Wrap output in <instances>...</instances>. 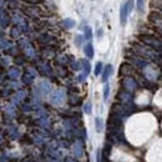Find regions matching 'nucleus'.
<instances>
[{
    "mask_svg": "<svg viewBox=\"0 0 162 162\" xmlns=\"http://www.w3.org/2000/svg\"><path fill=\"white\" fill-rule=\"evenodd\" d=\"M85 36L87 39H91L92 35H91V29H90V28H86V30H85Z\"/></svg>",
    "mask_w": 162,
    "mask_h": 162,
    "instance_id": "obj_9",
    "label": "nucleus"
},
{
    "mask_svg": "<svg viewBox=\"0 0 162 162\" xmlns=\"http://www.w3.org/2000/svg\"><path fill=\"white\" fill-rule=\"evenodd\" d=\"M85 112H86V114H90V112H91V105H90L89 102L85 105Z\"/></svg>",
    "mask_w": 162,
    "mask_h": 162,
    "instance_id": "obj_10",
    "label": "nucleus"
},
{
    "mask_svg": "<svg viewBox=\"0 0 162 162\" xmlns=\"http://www.w3.org/2000/svg\"><path fill=\"white\" fill-rule=\"evenodd\" d=\"M112 74V66L111 65H106L105 70H104V75H102V81L105 82L107 79H109V76Z\"/></svg>",
    "mask_w": 162,
    "mask_h": 162,
    "instance_id": "obj_2",
    "label": "nucleus"
},
{
    "mask_svg": "<svg viewBox=\"0 0 162 162\" xmlns=\"http://www.w3.org/2000/svg\"><path fill=\"white\" fill-rule=\"evenodd\" d=\"M95 123H96V127H97V131L100 132V131L102 130V120H101L100 117H97V119L95 120Z\"/></svg>",
    "mask_w": 162,
    "mask_h": 162,
    "instance_id": "obj_4",
    "label": "nucleus"
},
{
    "mask_svg": "<svg viewBox=\"0 0 162 162\" xmlns=\"http://www.w3.org/2000/svg\"><path fill=\"white\" fill-rule=\"evenodd\" d=\"M64 25H65L66 28H73V26H74V20L66 19V20H64Z\"/></svg>",
    "mask_w": 162,
    "mask_h": 162,
    "instance_id": "obj_7",
    "label": "nucleus"
},
{
    "mask_svg": "<svg viewBox=\"0 0 162 162\" xmlns=\"http://www.w3.org/2000/svg\"><path fill=\"white\" fill-rule=\"evenodd\" d=\"M101 69H102V62H97L96 64V67H95V75H100Z\"/></svg>",
    "mask_w": 162,
    "mask_h": 162,
    "instance_id": "obj_8",
    "label": "nucleus"
},
{
    "mask_svg": "<svg viewBox=\"0 0 162 162\" xmlns=\"http://www.w3.org/2000/svg\"><path fill=\"white\" fill-rule=\"evenodd\" d=\"M132 9V0H130V2L127 3H122L121 5V9H120V21L122 25H125L126 23H127V17H129V13L130 10Z\"/></svg>",
    "mask_w": 162,
    "mask_h": 162,
    "instance_id": "obj_1",
    "label": "nucleus"
},
{
    "mask_svg": "<svg viewBox=\"0 0 162 162\" xmlns=\"http://www.w3.org/2000/svg\"><path fill=\"white\" fill-rule=\"evenodd\" d=\"M109 91H110V87H109V85H105V89H104V99L105 100H107V97H109Z\"/></svg>",
    "mask_w": 162,
    "mask_h": 162,
    "instance_id": "obj_5",
    "label": "nucleus"
},
{
    "mask_svg": "<svg viewBox=\"0 0 162 162\" xmlns=\"http://www.w3.org/2000/svg\"><path fill=\"white\" fill-rule=\"evenodd\" d=\"M136 4H137V9L140 11H142L143 10V5H145V0H137Z\"/></svg>",
    "mask_w": 162,
    "mask_h": 162,
    "instance_id": "obj_6",
    "label": "nucleus"
},
{
    "mask_svg": "<svg viewBox=\"0 0 162 162\" xmlns=\"http://www.w3.org/2000/svg\"><path fill=\"white\" fill-rule=\"evenodd\" d=\"M85 54H86L89 58H92V55H94V49H92V45L91 44H87L85 46Z\"/></svg>",
    "mask_w": 162,
    "mask_h": 162,
    "instance_id": "obj_3",
    "label": "nucleus"
}]
</instances>
